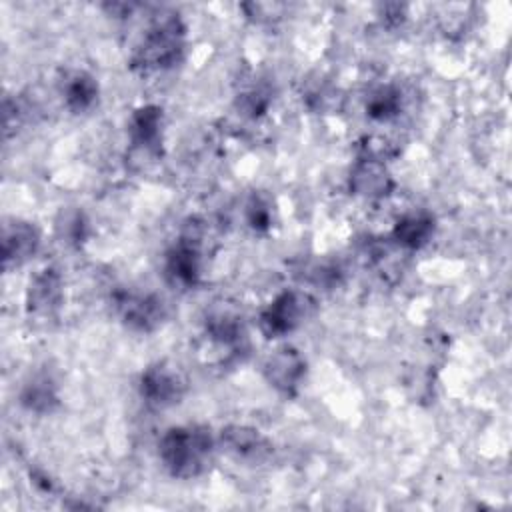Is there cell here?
I'll return each mask as SVG.
<instances>
[{
	"instance_id": "6da1fadb",
	"label": "cell",
	"mask_w": 512,
	"mask_h": 512,
	"mask_svg": "<svg viewBox=\"0 0 512 512\" xmlns=\"http://www.w3.org/2000/svg\"><path fill=\"white\" fill-rule=\"evenodd\" d=\"M214 448L216 440L206 426H172L158 440V458L172 478L192 480L208 470Z\"/></svg>"
},
{
	"instance_id": "7a4b0ae2",
	"label": "cell",
	"mask_w": 512,
	"mask_h": 512,
	"mask_svg": "<svg viewBox=\"0 0 512 512\" xmlns=\"http://www.w3.org/2000/svg\"><path fill=\"white\" fill-rule=\"evenodd\" d=\"M186 54V24L176 12H160L136 46L130 66L140 74L166 72Z\"/></svg>"
},
{
	"instance_id": "3957f363",
	"label": "cell",
	"mask_w": 512,
	"mask_h": 512,
	"mask_svg": "<svg viewBox=\"0 0 512 512\" xmlns=\"http://www.w3.org/2000/svg\"><path fill=\"white\" fill-rule=\"evenodd\" d=\"M204 272V224L188 218L180 236L164 254V278L178 290L196 288Z\"/></svg>"
},
{
	"instance_id": "277c9868",
	"label": "cell",
	"mask_w": 512,
	"mask_h": 512,
	"mask_svg": "<svg viewBox=\"0 0 512 512\" xmlns=\"http://www.w3.org/2000/svg\"><path fill=\"white\" fill-rule=\"evenodd\" d=\"M204 340L222 364L242 360L250 348L248 330L242 316L230 308H216L204 320Z\"/></svg>"
},
{
	"instance_id": "5b68a950",
	"label": "cell",
	"mask_w": 512,
	"mask_h": 512,
	"mask_svg": "<svg viewBox=\"0 0 512 512\" xmlns=\"http://www.w3.org/2000/svg\"><path fill=\"white\" fill-rule=\"evenodd\" d=\"M312 298L298 290H284L262 308L258 316L260 332L266 338H284L294 332L312 310Z\"/></svg>"
},
{
	"instance_id": "8992f818",
	"label": "cell",
	"mask_w": 512,
	"mask_h": 512,
	"mask_svg": "<svg viewBox=\"0 0 512 512\" xmlns=\"http://www.w3.org/2000/svg\"><path fill=\"white\" fill-rule=\"evenodd\" d=\"M186 388L184 374L168 362H154L146 366L138 380L140 398L154 410H166L180 404Z\"/></svg>"
},
{
	"instance_id": "52a82bcc",
	"label": "cell",
	"mask_w": 512,
	"mask_h": 512,
	"mask_svg": "<svg viewBox=\"0 0 512 512\" xmlns=\"http://www.w3.org/2000/svg\"><path fill=\"white\" fill-rule=\"evenodd\" d=\"M114 308L122 324L134 332H154L166 320L164 300L152 292L120 290L114 294Z\"/></svg>"
},
{
	"instance_id": "ba28073f",
	"label": "cell",
	"mask_w": 512,
	"mask_h": 512,
	"mask_svg": "<svg viewBox=\"0 0 512 512\" xmlns=\"http://www.w3.org/2000/svg\"><path fill=\"white\" fill-rule=\"evenodd\" d=\"M64 302V280L58 268L46 266L38 270L26 288V312L38 322L56 318Z\"/></svg>"
},
{
	"instance_id": "9c48e42d",
	"label": "cell",
	"mask_w": 512,
	"mask_h": 512,
	"mask_svg": "<svg viewBox=\"0 0 512 512\" xmlns=\"http://www.w3.org/2000/svg\"><path fill=\"white\" fill-rule=\"evenodd\" d=\"M132 150L146 158H160L164 144V112L156 104L138 106L128 120Z\"/></svg>"
},
{
	"instance_id": "30bf717a",
	"label": "cell",
	"mask_w": 512,
	"mask_h": 512,
	"mask_svg": "<svg viewBox=\"0 0 512 512\" xmlns=\"http://www.w3.org/2000/svg\"><path fill=\"white\" fill-rule=\"evenodd\" d=\"M218 442L222 448L236 458L238 462L246 464H260L272 456V442L266 434H262L254 426L246 424H228L220 430Z\"/></svg>"
},
{
	"instance_id": "8fae6325",
	"label": "cell",
	"mask_w": 512,
	"mask_h": 512,
	"mask_svg": "<svg viewBox=\"0 0 512 512\" xmlns=\"http://www.w3.org/2000/svg\"><path fill=\"white\" fill-rule=\"evenodd\" d=\"M348 188L352 194L360 198L380 200L392 194L394 178L384 160L368 154H360L350 170Z\"/></svg>"
},
{
	"instance_id": "7c38bea8",
	"label": "cell",
	"mask_w": 512,
	"mask_h": 512,
	"mask_svg": "<svg viewBox=\"0 0 512 512\" xmlns=\"http://www.w3.org/2000/svg\"><path fill=\"white\" fill-rule=\"evenodd\" d=\"M262 372L276 392L294 396L306 376V360L296 348L284 346L266 358Z\"/></svg>"
},
{
	"instance_id": "4fadbf2b",
	"label": "cell",
	"mask_w": 512,
	"mask_h": 512,
	"mask_svg": "<svg viewBox=\"0 0 512 512\" xmlns=\"http://www.w3.org/2000/svg\"><path fill=\"white\" fill-rule=\"evenodd\" d=\"M40 230L26 220H10L2 226V264L6 270L24 264L40 248Z\"/></svg>"
},
{
	"instance_id": "5bb4252c",
	"label": "cell",
	"mask_w": 512,
	"mask_h": 512,
	"mask_svg": "<svg viewBox=\"0 0 512 512\" xmlns=\"http://www.w3.org/2000/svg\"><path fill=\"white\" fill-rule=\"evenodd\" d=\"M60 96L72 114L90 112L100 96L98 80L86 70H68L60 80Z\"/></svg>"
},
{
	"instance_id": "9a60e30c",
	"label": "cell",
	"mask_w": 512,
	"mask_h": 512,
	"mask_svg": "<svg viewBox=\"0 0 512 512\" xmlns=\"http://www.w3.org/2000/svg\"><path fill=\"white\" fill-rule=\"evenodd\" d=\"M20 404L24 410L38 416L52 414L60 406V392L54 376L46 370L32 374L20 390Z\"/></svg>"
},
{
	"instance_id": "2e32d148",
	"label": "cell",
	"mask_w": 512,
	"mask_h": 512,
	"mask_svg": "<svg viewBox=\"0 0 512 512\" xmlns=\"http://www.w3.org/2000/svg\"><path fill=\"white\" fill-rule=\"evenodd\" d=\"M436 232V218L430 212L416 210L404 214L392 228V242L402 250L424 248Z\"/></svg>"
},
{
	"instance_id": "e0dca14e",
	"label": "cell",
	"mask_w": 512,
	"mask_h": 512,
	"mask_svg": "<svg viewBox=\"0 0 512 512\" xmlns=\"http://www.w3.org/2000/svg\"><path fill=\"white\" fill-rule=\"evenodd\" d=\"M404 92L398 84H380L366 96L364 110L366 116L374 122H392L402 114Z\"/></svg>"
},
{
	"instance_id": "ac0fdd59",
	"label": "cell",
	"mask_w": 512,
	"mask_h": 512,
	"mask_svg": "<svg viewBox=\"0 0 512 512\" xmlns=\"http://www.w3.org/2000/svg\"><path fill=\"white\" fill-rule=\"evenodd\" d=\"M270 104H272V90H270V86H266L262 82L250 84L236 98V108L240 110V114L254 118V120L264 116L268 112Z\"/></svg>"
},
{
	"instance_id": "d6986e66",
	"label": "cell",
	"mask_w": 512,
	"mask_h": 512,
	"mask_svg": "<svg viewBox=\"0 0 512 512\" xmlns=\"http://www.w3.org/2000/svg\"><path fill=\"white\" fill-rule=\"evenodd\" d=\"M246 226L256 234H266L274 226V210L268 198L262 194H252L244 204Z\"/></svg>"
},
{
	"instance_id": "ffe728a7",
	"label": "cell",
	"mask_w": 512,
	"mask_h": 512,
	"mask_svg": "<svg viewBox=\"0 0 512 512\" xmlns=\"http://www.w3.org/2000/svg\"><path fill=\"white\" fill-rule=\"evenodd\" d=\"M56 230H58V236L62 238V242L80 246L88 236V220H86L84 212L78 208L64 210L60 214V218L56 220Z\"/></svg>"
},
{
	"instance_id": "44dd1931",
	"label": "cell",
	"mask_w": 512,
	"mask_h": 512,
	"mask_svg": "<svg viewBox=\"0 0 512 512\" xmlns=\"http://www.w3.org/2000/svg\"><path fill=\"white\" fill-rule=\"evenodd\" d=\"M306 102L316 112L334 114V112H338L342 108L344 96H342V92L336 86H332L328 82H320V84H314L306 92Z\"/></svg>"
},
{
	"instance_id": "7402d4cb",
	"label": "cell",
	"mask_w": 512,
	"mask_h": 512,
	"mask_svg": "<svg viewBox=\"0 0 512 512\" xmlns=\"http://www.w3.org/2000/svg\"><path fill=\"white\" fill-rule=\"evenodd\" d=\"M380 20L382 24L396 28L406 20V6L404 4H384L380 6Z\"/></svg>"
},
{
	"instance_id": "603a6c76",
	"label": "cell",
	"mask_w": 512,
	"mask_h": 512,
	"mask_svg": "<svg viewBox=\"0 0 512 512\" xmlns=\"http://www.w3.org/2000/svg\"><path fill=\"white\" fill-rule=\"evenodd\" d=\"M30 480H32L42 492H52V490H54V482H52L50 476H46L44 472H38V470L30 472Z\"/></svg>"
}]
</instances>
